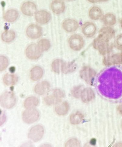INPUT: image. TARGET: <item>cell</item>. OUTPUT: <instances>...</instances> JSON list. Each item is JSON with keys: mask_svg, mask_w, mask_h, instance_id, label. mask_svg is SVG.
<instances>
[{"mask_svg": "<svg viewBox=\"0 0 122 147\" xmlns=\"http://www.w3.org/2000/svg\"><path fill=\"white\" fill-rule=\"evenodd\" d=\"M35 19L37 22L40 24H45L49 22L51 19V15L46 11H39L35 15Z\"/></svg>", "mask_w": 122, "mask_h": 147, "instance_id": "cell-15", "label": "cell"}, {"mask_svg": "<svg viewBox=\"0 0 122 147\" xmlns=\"http://www.w3.org/2000/svg\"><path fill=\"white\" fill-rule=\"evenodd\" d=\"M76 68V65L73 62H62L61 69L62 72L64 74L73 72Z\"/></svg>", "mask_w": 122, "mask_h": 147, "instance_id": "cell-24", "label": "cell"}, {"mask_svg": "<svg viewBox=\"0 0 122 147\" xmlns=\"http://www.w3.org/2000/svg\"><path fill=\"white\" fill-rule=\"evenodd\" d=\"M39 100L35 97H30L27 98L24 102V106L27 109L32 108L37 105Z\"/></svg>", "mask_w": 122, "mask_h": 147, "instance_id": "cell-22", "label": "cell"}, {"mask_svg": "<svg viewBox=\"0 0 122 147\" xmlns=\"http://www.w3.org/2000/svg\"><path fill=\"white\" fill-rule=\"evenodd\" d=\"M116 48L120 51H122V34L117 36L115 41Z\"/></svg>", "mask_w": 122, "mask_h": 147, "instance_id": "cell-32", "label": "cell"}, {"mask_svg": "<svg viewBox=\"0 0 122 147\" xmlns=\"http://www.w3.org/2000/svg\"><path fill=\"white\" fill-rule=\"evenodd\" d=\"M69 1H71V0H69Z\"/></svg>", "mask_w": 122, "mask_h": 147, "instance_id": "cell-40", "label": "cell"}, {"mask_svg": "<svg viewBox=\"0 0 122 147\" xmlns=\"http://www.w3.org/2000/svg\"><path fill=\"white\" fill-rule=\"evenodd\" d=\"M18 78L15 75L7 74L3 78L4 82L8 86L12 85L17 82Z\"/></svg>", "mask_w": 122, "mask_h": 147, "instance_id": "cell-25", "label": "cell"}, {"mask_svg": "<svg viewBox=\"0 0 122 147\" xmlns=\"http://www.w3.org/2000/svg\"><path fill=\"white\" fill-rule=\"evenodd\" d=\"M42 51L38 45L35 44H32L27 48L26 50L27 56L31 59H37L41 56Z\"/></svg>", "mask_w": 122, "mask_h": 147, "instance_id": "cell-10", "label": "cell"}, {"mask_svg": "<svg viewBox=\"0 0 122 147\" xmlns=\"http://www.w3.org/2000/svg\"><path fill=\"white\" fill-rule=\"evenodd\" d=\"M69 42L71 48L75 51L81 50L84 45L83 37L77 34L72 35L69 38Z\"/></svg>", "mask_w": 122, "mask_h": 147, "instance_id": "cell-8", "label": "cell"}, {"mask_svg": "<svg viewBox=\"0 0 122 147\" xmlns=\"http://www.w3.org/2000/svg\"><path fill=\"white\" fill-rule=\"evenodd\" d=\"M69 104L67 102H64L61 105L56 107L55 108V111L58 115H63L67 113L69 110Z\"/></svg>", "mask_w": 122, "mask_h": 147, "instance_id": "cell-26", "label": "cell"}, {"mask_svg": "<svg viewBox=\"0 0 122 147\" xmlns=\"http://www.w3.org/2000/svg\"><path fill=\"white\" fill-rule=\"evenodd\" d=\"M81 96L83 102L86 103L90 102L94 98L95 94L91 88H87L83 90Z\"/></svg>", "mask_w": 122, "mask_h": 147, "instance_id": "cell-19", "label": "cell"}, {"mask_svg": "<svg viewBox=\"0 0 122 147\" xmlns=\"http://www.w3.org/2000/svg\"><path fill=\"white\" fill-rule=\"evenodd\" d=\"M83 87L82 86H79L75 87L72 90V94L74 97L78 98L81 94Z\"/></svg>", "mask_w": 122, "mask_h": 147, "instance_id": "cell-31", "label": "cell"}, {"mask_svg": "<svg viewBox=\"0 0 122 147\" xmlns=\"http://www.w3.org/2000/svg\"><path fill=\"white\" fill-rule=\"evenodd\" d=\"M113 38L104 34L100 33L93 41V46L102 55H107L113 49L110 41Z\"/></svg>", "mask_w": 122, "mask_h": 147, "instance_id": "cell-2", "label": "cell"}, {"mask_svg": "<svg viewBox=\"0 0 122 147\" xmlns=\"http://www.w3.org/2000/svg\"><path fill=\"white\" fill-rule=\"evenodd\" d=\"M89 16L93 20H97L102 18L103 16V11L97 7H93L90 9Z\"/></svg>", "mask_w": 122, "mask_h": 147, "instance_id": "cell-18", "label": "cell"}, {"mask_svg": "<svg viewBox=\"0 0 122 147\" xmlns=\"http://www.w3.org/2000/svg\"><path fill=\"white\" fill-rule=\"evenodd\" d=\"M43 69L40 67H35L31 71V79L34 81L38 80L42 78L43 75Z\"/></svg>", "mask_w": 122, "mask_h": 147, "instance_id": "cell-20", "label": "cell"}, {"mask_svg": "<svg viewBox=\"0 0 122 147\" xmlns=\"http://www.w3.org/2000/svg\"><path fill=\"white\" fill-rule=\"evenodd\" d=\"M62 63V61L60 60L56 59L52 63V69L56 73H59V67L60 66V64Z\"/></svg>", "mask_w": 122, "mask_h": 147, "instance_id": "cell-34", "label": "cell"}, {"mask_svg": "<svg viewBox=\"0 0 122 147\" xmlns=\"http://www.w3.org/2000/svg\"><path fill=\"white\" fill-rule=\"evenodd\" d=\"M44 129L41 125H38L33 127L29 131L28 138L34 142L39 141L43 137Z\"/></svg>", "mask_w": 122, "mask_h": 147, "instance_id": "cell-7", "label": "cell"}, {"mask_svg": "<svg viewBox=\"0 0 122 147\" xmlns=\"http://www.w3.org/2000/svg\"><path fill=\"white\" fill-rule=\"evenodd\" d=\"M90 143L92 145H95L96 144V140L95 138H93L90 141Z\"/></svg>", "mask_w": 122, "mask_h": 147, "instance_id": "cell-36", "label": "cell"}, {"mask_svg": "<svg viewBox=\"0 0 122 147\" xmlns=\"http://www.w3.org/2000/svg\"><path fill=\"white\" fill-rule=\"evenodd\" d=\"M80 75L81 78L87 83L91 84L95 76L96 72L90 67L85 66L81 70Z\"/></svg>", "mask_w": 122, "mask_h": 147, "instance_id": "cell-9", "label": "cell"}, {"mask_svg": "<svg viewBox=\"0 0 122 147\" xmlns=\"http://www.w3.org/2000/svg\"><path fill=\"white\" fill-rule=\"evenodd\" d=\"M118 110L119 112L122 115V105H120L119 107Z\"/></svg>", "mask_w": 122, "mask_h": 147, "instance_id": "cell-38", "label": "cell"}, {"mask_svg": "<svg viewBox=\"0 0 122 147\" xmlns=\"http://www.w3.org/2000/svg\"><path fill=\"white\" fill-rule=\"evenodd\" d=\"M50 85L49 82L47 81H43L35 86V90L37 94L42 95L47 93L50 90Z\"/></svg>", "mask_w": 122, "mask_h": 147, "instance_id": "cell-14", "label": "cell"}, {"mask_svg": "<svg viewBox=\"0 0 122 147\" xmlns=\"http://www.w3.org/2000/svg\"><path fill=\"white\" fill-rule=\"evenodd\" d=\"M16 98L13 92L7 91L1 95L0 102L1 106L3 108L10 109L15 105Z\"/></svg>", "mask_w": 122, "mask_h": 147, "instance_id": "cell-3", "label": "cell"}, {"mask_svg": "<svg viewBox=\"0 0 122 147\" xmlns=\"http://www.w3.org/2000/svg\"><path fill=\"white\" fill-rule=\"evenodd\" d=\"M39 113L36 109L31 108L24 111L22 114L23 121L27 123L30 124L36 122L39 118Z\"/></svg>", "mask_w": 122, "mask_h": 147, "instance_id": "cell-6", "label": "cell"}, {"mask_svg": "<svg viewBox=\"0 0 122 147\" xmlns=\"http://www.w3.org/2000/svg\"><path fill=\"white\" fill-rule=\"evenodd\" d=\"M83 118V115L80 113L78 112L71 115L70 121L72 124L77 125L81 122Z\"/></svg>", "mask_w": 122, "mask_h": 147, "instance_id": "cell-28", "label": "cell"}, {"mask_svg": "<svg viewBox=\"0 0 122 147\" xmlns=\"http://www.w3.org/2000/svg\"><path fill=\"white\" fill-rule=\"evenodd\" d=\"M65 96L64 92L60 89H56L54 91L52 95L45 97L44 101L47 105H50L59 103Z\"/></svg>", "mask_w": 122, "mask_h": 147, "instance_id": "cell-4", "label": "cell"}, {"mask_svg": "<svg viewBox=\"0 0 122 147\" xmlns=\"http://www.w3.org/2000/svg\"><path fill=\"white\" fill-rule=\"evenodd\" d=\"M9 62L6 57L3 56L0 57V70L4 71L8 66Z\"/></svg>", "mask_w": 122, "mask_h": 147, "instance_id": "cell-30", "label": "cell"}, {"mask_svg": "<svg viewBox=\"0 0 122 147\" xmlns=\"http://www.w3.org/2000/svg\"><path fill=\"white\" fill-rule=\"evenodd\" d=\"M102 20L105 25L108 26H111L114 25L116 22L115 16L112 13L106 14L102 17Z\"/></svg>", "mask_w": 122, "mask_h": 147, "instance_id": "cell-21", "label": "cell"}, {"mask_svg": "<svg viewBox=\"0 0 122 147\" xmlns=\"http://www.w3.org/2000/svg\"><path fill=\"white\" fill-rule=\"evenodd\" d=\"M88 1L91 3H95L99 2H106L108 0H88Z\"/></svg>", "mask_w": 122, "mask_h": 147, "instance_id": "cell-35", "label": "cell"}, {"mask_svg": "<svg viewBox=\"0 0 122 147\" xmlns=\"http://www.w3.org/2000/svg\"><path fill=\"white\" fill-rule=\"evenodd\" d=\"M82 32L87 38H92L95 35L97 27L95 24L91 22H87L83 24L82 27Z\"/></svg>", "mask_w": 122, "mask_h": 147, "instance_id": "cell-11", "label": "cell"}, {"mask_svg": "<svg viewBox=\"0 0 122 147\" xmlns=\"http://www.w3.org/2000/svg\"><path fill=\"white\" fill-rule=\"evenodd\" d=\"M50 45V42L49 40L46 39H42L39 41L38 46L42 52L49 49Z\"/></svg>", "mask_w": 122, "mask_h": 147, "instance_id": "cell-29", "label": "cell"}, {"mask_svg": "<svg viewBox=\"0 0 122 147\" xmlns=\"http://www.w3.org/2000/svg\"><path fill=\"white\" fill-rule=\"evenodd\" d=\"M103 62L106 66L122 64V53L106 55L103 58Z\"/></svg>", "mask_w": 122, "mask_h": 147, "instance_id": "cell-5", "label": "cell"}, {"mask_svg": "<svg viewBox=\"0 0 122 147\" xmlns=\"http://www.w3.org/2000/svg\"><path fill=\"white\" fill-rule=\"evenodd\" d=\"M99 88L103 96L116 99L122 95V70L112 67L107 68L100 74L98 79Z\"/></svg>", "mask_w": 122, "mask_h": 147, "instance_id": "cell-1", "label": "cell"}, {"mask_svg": "<svg viewBox=\"0 0 122 147\" xmlns=\"http://www.w3.org/2000/svg\"><path fill=\"white\" fill-rule=\"evenodd\" d=\"M18 16L17 11L15 10L11 9L5 13V20L8 22H12L16 20Z\"/></svg>", "mask_w": 122, "mask_h": 147, "instance_id": "cell-23", "label": "cell"}, {"mask_svg": "<svg viewBox=\"0 0 122 147\" xmlns=\"http://www.w3.org/2000/svg\"><path fill=\"white\" fill-rule=\"evenodd\" d=\"M21 9L23 13L29 16L33 15L37 11L36 7L35 4L29 2L24 3L22 5Z\"/></svg>", "mask_w": 122, "mask_h": 147, "instance_id": "cell-13", "label": "cell"}, {"mask_svg": "<svg viewBox=\"0 0 122 147\" xmlns=\"http://www.w3.org/2000/svg\"><path fill=\"white\" fill-rule=\"evenodd\" d=\"M65 146L68 147H79L80 143L79 141L76 138H72L68 141L66 144Z\"/></svg>", "mask_w": 122, "mask_h": 147, "instance_id": "cell-33", "label": "cell"}, {"mask_svg": "<svg viewBox=\"0 0 122 147\" xmlns=\"http://www.w3.org/2000/svg\"><path fill=\"white\" fill-rule=\"evenodd\" d=\"M26 33L29 38L36 39L39 38L42 34V29L40 27L35 25H32L28 27Z\"/></svg>", "mask_w": 122, "mask_h": 147, "instance_id": "cell-12", "label": "cell"}, {"mask_svg": "<svg viewBox=\"0 0 122 147\" xmlns=\"http://www.w3.org/2000/svg\"><path fill=\"white\" fill-rule=\"evenodd\" d=\"M9 71L11 73H13L15 72V67H11L10 68H9Z\"/></svg>", "mask_w": 122, "mask_h": 147, "instance_id": "cell-37", "label": "cell"}, {"mask_svg": "<svg viewBox=\"0 0 122 147\" xmlns=\"http://www.w3.org/2000/svg\"><path fill=\"white\" fill-rule=\"evenodd\" d=\"M120 24L121 27V28H122V19L120 21Z\"/></svg>", "mask_w": 122, "mask_h": 147, "instance_id": "cell-39", "label": "cell"}, {"mask_svg": "<svg viewBox=\"0 0 122 147\" xmlns=\"http://www.w3.org/2000/svg\"><path fill=\"white\" fill-rule=\"evenodd\" d=\"M63 27L65 30L69 32H72L76 31L79 27L77 21L73 20H67L64 21Z\"/></svg>", "mask_w": 122, "mask_h": 147, "instance_id": "cell-16", "label": "cell"}, {"mask_svg": "<svg viewBox=\"0 0 122 147\" xmlns=\"http://www.w3.org/2000/svg\"><path fill=\"white\" fill-rule=\"evenodd\" d=\"M51 8L55 13L57 14L61 13L65 9L64 3L62 0H54L51 5Z\"/></svg>", "mask_w": 122, "mask_h": 147, "instance_id": "cell-17", "label": "cell"}, {"mask_svg": "<svg viewBox=\"0 0 122 147\" xmlns=\"http://www.w3.org/2000/svg\"><path fill=\"white\" fill-rule=\"evenodd\" d=\"M15 38V32L12 30L5 31L2 34V38L5 42H9L12 41Z\"/></svg>", "mask_w": 122, "mask_h": 147, "instance_id": "cell-27", "label": "cell"}]
</instances>
